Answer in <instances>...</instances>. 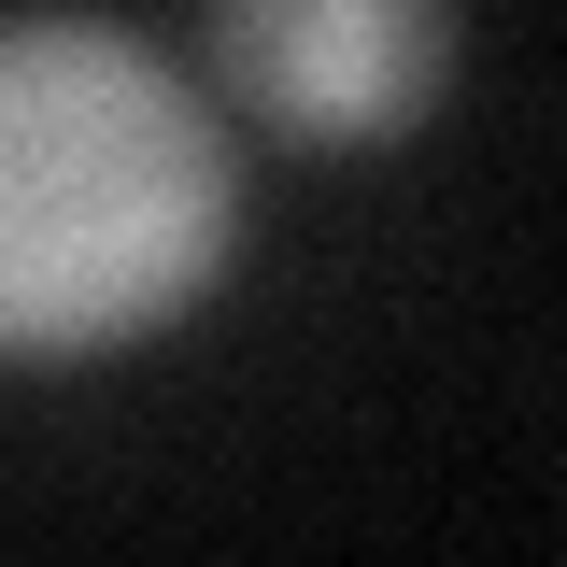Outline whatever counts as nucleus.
I'll list each match as a JSON object with an SVG mask.
<instances>
[{"label": "nucleus", "instance_id": "f257e3e1", "mask_svg": "<svg viewBox=\"0 0 567 567\" xmlns=\"http://www.w3.org/2000/svg\"><path fill=\"white\" fill-rule=\"evenodd\" d=\"M241 227L227 128L100 14L0 29V369H71L171 327Z\"/></svg>", "mask_w": 567, "mask_h": 567}, {"label": "nucleus", "instance_id": "f03ea898", "mask_svg": "<svg viewBox=\"0 0 567 567\" xmlns=\"http://www.w3.org/2000/svg\"><path fill=\"white\" fill-rule=\"evenodd\" d=\"M213 100L298 156L412 142L454 85V0H199Z\"/></svg>", "mask_w": 567, "mask_h": 567}]
</instances>
